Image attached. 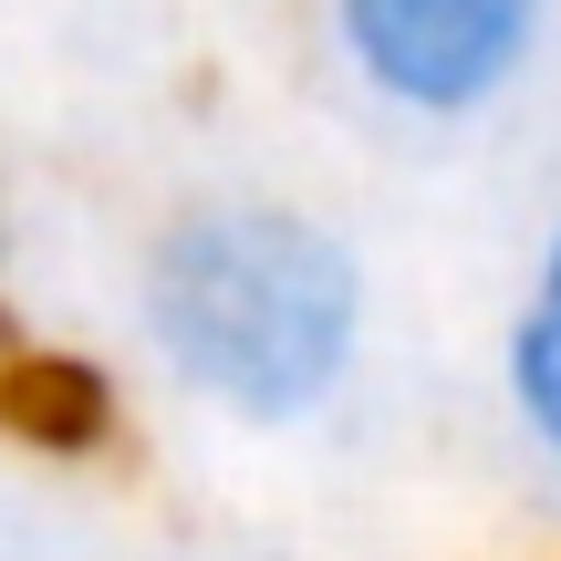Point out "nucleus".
<instances>
[{
	"instance_id": "f257e3e1",
	"label": "nucleus",
	"mask_w": 561,
	"mask_h": 561,
	"mask_svg": "<svg viewBox=\"0 0 561 561\" xmlns=\"http://www.w3.org/2000/svg\"><path fill=\"white\" fill-rule=\"evenodd\" d=\"M136 343L198 416L291 437L354 396L375 271L301 198H187L136 261Z\"/></svg>"
},
{
	"instance_id": "f03ea898",
	"label": "nucleus",
	"mask_w": 561,
	"mask_h": 561,
	"mask_svg": "<svg viewBox=\"0 0 561 561\" xmlns=\"http://www.w3.org/2000/svg\"><path fill=\"white\" fill-rule=\"evenodd\" d=\"M561 0H322V42L396 125H479L530 83Z\"/></svg>"
},
{
	"instance_id": "7ed1b4c3",
	"label": "nucleus",
	"mask_w": 561,
	"mask_h": 561,
	"mask_svg": "<svg viewBox=\"0 0 561 561\" xmlns=\"http://www.w3.org/2000/svg\"><path fill=\"white\" fill-rule=\"evenodd\" d=\"M500 405H510L520 458L541 468V489L561 500V219L541 229L520 291H510V322H500Z\"/></svg>"
},
{
	"instance_id": "20e7f679",
	"label": "nucleus",
	"mask_w": 561,
	"mask_h": 561,
	"mask_svg": "<svg viewBox=\"0 0 561 561\" xmlns=\"http://www.w3.org/2000/svg\"><path fill=\"white\" fill-rule=\"evenodd\" d=\"M0 385H11V333H0Z\"/></svg>"
}]
</instances>
